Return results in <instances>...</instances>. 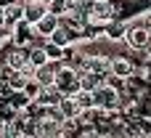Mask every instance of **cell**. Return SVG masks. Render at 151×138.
<instances>
[{
	"instance_id": "obj_1",
	"label": "cell",
	"mask_w": 151,
	"mask_h": 138,
	"mask_svg": "<svg viewBox=\"0 0 151 138\" xmlns=\"http://www.w3.org/2000/svg\"><path fill=\"white\" fill-rule=\"evenodd\" d=\"M85 13H88V24H96V27H104L109 21H114L119 13H117V5L109 3V0H96V3H88L85 5Z\"/></svg>"
},
{
	"instance_id": "obj_2",
	"label": "cell",
	"mask_w": 151,
	"mask_h": 138,
	"mask_svg": "<svg viewBox=\"0 0 151 138\" xmlns=\"http://www.w3.org/2000/svg\"><path fill=\"white\" fill-rule=\"evenodd\" d=\"M122 43H125L130 51H146L151 45V32L141 24V21H127L125 35H122Z\"/></svg>"
},
{
	"instance_id": "obj_3",
	"label": "cell",
	"mask_w": 151,
	"mask_h": 138,
	"mask_svg": "<svg viewBox=\"0 0 151 138\" xmlns=\"http://www.w3.org/2000/svg\"><path fill=\"white\" fill-rule=\"evenodd\" d=\"M53 85L58 88V93H61V96H74V93L80 90L77 72H74L66 61H61V66L56 69V80H53Z\"/></svg>"
},
{
	"instance_id": "obj_4",
	"label": "cell",
	"mask_w": 151,
	"mask_h": 138,
	"mask_svg": "<svg viewBox=\"0 0 151 138\" xmlns=\"http://www.w3.org/2000/svg\"><path fill=\"white\" fill-rule=\"evenodd\" d=\"M35 138H64V120L42 112L40 117H35Z\"/></svg>"
},
{
	"instance_id": "obj_5",
	"label": "cell",
	"mask_w": 151,
	"mask_h": 138,
	"mask_svg": "<svg viewBox=\"0 0 151 138\" xmlns=\"http://www.w3.org/2000/svg\"><path fill=\"white\" fill-rule=\"evenodd\" d=\"M3 64L8 66V69H21V72H27L29 77H32V64H29V56H27V45H11L8 48V53H5V59H3Z\"/></svg>"
},
{
	"instance_id": "obj_6",
	"label": "cell",
	"mask_w": 151,
	"mask_h": 138,
	"mask_svg": "<svg viewBox=\"0 0 151 138\" xmlns=\"http://www.w3.org/2000/svg\"><path fill=\"white\" fill-rule=\"evenodd\" d=\"M109 74L119 77V80H133L135 74V64L127 56H109Z\"/></svg>"
},
{
	"instance_id": "obj_7",
	"label": "cell",
	"mask_w": 151,
	"mask_h": 138,
	"mask_svg": "<svg viewBox=\"0 0 151 138\" xmlns=\"http://www.w3.org/2000/svg\"><path fill=\"white\" fill-rule=\"evenodd\" d=\"M56 109H58V114H61L64 122H74V120L80 117V112H82L74 96H61V101L56 104Z\"/></svg>"
},
{
	"instance_id": "obj_8",
	"label": "cell",
	"mask_w": 151,
	"mask_h": 138,
	"mask_svg": "<svg viewBox=\"0 0 151 138\" xmlns=\"http://www.w3.org/2000/svg\"><path fill=\"white\" fill-rule=\"evenodd\" d=\"M21 5H24V16H21V19H24L27 24H35L40 16L48 13V3H45V0H24Z\"/></svg>"
},
{
	"instance_id": "obj_9",
	"label": "cell",
	"mask_w": 151,
	"mask_h": 138,
	"mask_svg": "<svg viewBox=\"0 0 151 138\" xmlns=\"http://www.w3.org/2000/svg\"><path fill=\"white\" fill-rule=\"evenodd\" d=\"M56 27H58V16H56V13H50V11H48L45 16H40V19H37V21L32 24L35 35H40L42 40H45V37H48V35H50V32L56 29Z\"/></svg>"
},
{
	"instance_id": "obj_10",
	"label": "cell",
	"mask_w": 151,
	"mask_h": 138,
	"mask_svg": "<svg viewBox=\"0 0 151 138\" xmlns=\"http://www.w3.org/2000/svg\"><path fill=\"white\" fill-rule=\"evenodd\" d=\"M58 101H61L58 88H56V85H48V88H40V93H37V98H35L32 104H37V106H42V109H48V106H56Z\"/></svg>"
},
{
	"instance_id": "obj_11",
	"label": "cell",
	"mask_w": 151,
	"mask_h": 138,
	"mask_svg": "<svg viewBox=\"0 0 151 138\" xmlns=\"http://www.w3.org/2000/svg\"><path fill=\"white\" fill-rule=\"evenodd\" d=\"M3 8V24H16V21H21V16H24V5L21 3H16V0H8V3H3L0 5Z\"/></svg>"
},
{
	"instance_id": "obj_12",
	"label": "cell",
	"mask_w": 151,
	"mask_h": 138,
	"mask_svg": "<svg viewBox=\"0 0 151 138\" xmlns=\"http://www.w3.org/2000/svg\"><path fill=\"white\" fill-rule=\"evenodd\" d=\"M45 40H48V43H53V45H58V48H69V45H72L77 37H74V35H72L66 27H61V24H58V27H56V29H53V32L45 37Z\"/></svg>"
},
{
	"instance_id": "obj_13",
	"label": "cell",
	"mask_w": 151,
	"mask_h": 138,
	"mask_svg": "<svg viewBox=\"0 0 151 138\" xmlns=\"http://www.w3.org/2000/svg\"><path fill=\"white\" fill-rule=\"evenodd\" d=\"M27 56H29V64H32V66H40V64L50 61L42 45H32V48H27Z\"/></svg>"
},
{
	"instance_id": "obj_14",
	"label": "cell",
	"mask_w": 151,
	"mask_h": 138,
	"mask_svg": "<svg viewBox=\"0 0 151 138\" xmlns=\"http://www.w3.org/2000/svg\"><path fill=\"white\" fill-rule=\"evenodd\" d=\"M125 27L127 24H119V21H109V24H104V35L109 37V40H122V35H125Z\"/></svg>"
},
{
	"instance_id": "obj_15",
	"label": "cell",
	"mask_w": 151,
	"mask_h": 138,
	"mask_svg": "<svg viewBox=\"0 0 151 138\" xmlns=\"http://www.w3.org/2000/svg\"><path fill=\"white\" fill-rule=\"evenodd\" d=\"M74 98H77L80 109H93V90H85V88H80V90L74 93Z\"/></svg>"
},
{
	"instance_id": "obj_16",
	"label": "cell",
	"mask_w": 151,
	"mask_h": 138,
	"mask_svg": "<svg viewBox=\"0 0 151 138\" xmlns=\"http://www.w3.org/2000/svg\"><path fill=\"white\" fill-rule=\"evenodd\" d=\"M40 88H42V85H37V82L29 77V80H27V85L21 88V96H24L27 101H35V98H37V93H40Z\"/></svg>"
},
{
	"instance_id": "obj_17",
	"label": "cell",
	"mask_w": 151,
	"mask_h": 138,
	"mask_svg": "<svg viewBox=\"0 0 151 138\" xmlns=\"http://www.w3.org/2000/svg\"><path fill=\"white\" fill-rule=\"evenodd\" d=\"M72 5H69V0H48V11L50 13H56V16H61V13H66Z\"/></svg>"
},
{
	"instance_id": "obj_18",
	"label": "cell",
	"mask_w": 151,
	"mask_h": 138,
	"mask_svg": "<svg viewBox=\"0 0 151 138\" xmlns=\"http://www.w3.org/2000/svg\"><path fill=\"white\" fill-rule=\"evenodd\" d=\"M133 21H141V24H143V27H146V29L151 32V13H146V16H141V19H133Z\"/></svg>"
},
{
	"instance_id": "obj_19",
	"label": "cell",
	"mask_w": 151,
	"mask_h": 138,
	"mask_svg": "<svg viewBox=\"0 0 151 138\" xmlns=\"http://www.w3.org/2000/svg\"><path fill=\"white\" fill-rule=\"evenodd\" d=\"M0 27H3V8H0Z\"/></svg>"
},
{
	"instance_id": "obj_20",
	"label": "cell",
	"mask_w": 151,
	"mask_h": 138,
	"mask_svg": "<svg viewBox=\"0 0 151 138\" xmlns=\"http://www.w3.org/2000/svg\"><path fill=\"white\" fill-rule=\"evenodd\" d=\"M0 51H3V40H0Z\"/></svg>"
}]
</instances>
